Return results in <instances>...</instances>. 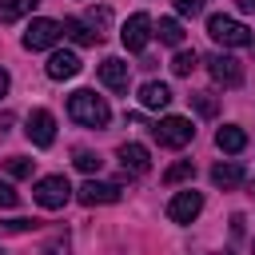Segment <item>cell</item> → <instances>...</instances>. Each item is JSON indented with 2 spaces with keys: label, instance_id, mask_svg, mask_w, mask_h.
<instances>
[{
  "label": "cell",
  "instance_id": "cell-27",
  "mask_svg": "<svg viewBox=\"0 0 255 255\" xmlns=\"http://www.w3.org/2000/svg\"><path fill=\"white\" fill-rule=\"evenodd\" d=\"M108 20H112V12H108V8H96V12H88V20H84V24L96 32V28H108Z\"/></svg>",
  "mask_w": 255,
  "mask_h": 255
},
{
  "label": "cell",
  "instance_id": "cell-33",
  "mask_svg": "<svg viewBox=\"0 0 255 255\" xmlns=\"http://www.w3.org/2000/svg\"><path fill=\"white\" fill-rule=\"evenodd\" d=\"M251 195H255V183H251Z\"/></svg>",
  "mask_w": 255,
  "mask_h": 255
},
{
  "label": "cell",
  "instance_id": "cell-11",
  "mask_svg": "<svg viewBox=\"0 0 255 255\" xmlns=\"http://www.w3.org/2000/svg\"><path fill=\"white\" fill-rule=\"evenodd\" d=\"M120 167L128 171V175H143L147 167H151V155H147V147L143 143H120Z\"/></svg>",
  "mask_w": 255,
  "mask_h": 255
},
{
  "label": "cell",
  "instance_id": "cell-2",
  "mask_svg": "<svg viewBox=\"0 0 255 255\" xmlns=\"http://www.w3.org/2000/svg\"><path fill=\"white\" fill-rule=\"evenodd\" d=\"M207 36H211L215 44H223V48H247V44H251L247 24H239V20L223 16V12H215V16L207 20Z\"/></svg>",
  "mask_w": 255,
  "mask_h": 255
},
{
  "label": "cell",
  "instance_id": "cell-4",
  "mask_svg": "<svg viewBox=\"0 0 255 255\" xmlns=\"http://www.w3.org/2000/svg\"><path fill=\"white\" fill-rule=\"evenodd\" d=\"M151 135L159 139V147H183V143H191L195 128H191V120H183V116H163V120L151 128Z\"/></svg>",
  "mask_w": 255,
  "mask_h": 255
},
{
  "label": "cell",
  "instance_id": "cell-1",
  "mask_svg": "<svg viewBox=\"0 0 255 255\" xmlns=\"http://www.w3.org/2000/svg\"><path fill=\"white\" fill-rule=\"evenodd\" d=\"M68 116H72L76 124H84V128H104V124L112 120V108H108V100L96 96L92 88H80V92L68 96Z\"/></svg>",
  "mask_w": 255,
  "mask_h": 255
},
{
  "label": "cell",
  "instance_id": "cell-20",
  "mask_svg": "<svg viewBox=\"0 0 255 255\" xmlns=\"http://www.w3.org/2000/svg\"><path fill=\"white\" fill-rule=\"evenodd\" d=\"M191 175H195V163L191 159H179V163H171L163 171V183H179V179H191Z\"/></svg>",
  "mask_w": 255,
  "mask_h": 255
},
{
  "label": "cell",
  "instance_id": "cell-5",
  "mask_svg": "<svg viewBox=\"0 0 255 255\" xmlns=\"http://www.w3.org/2000/svg\"><path fill=\"white\" fill-rule=\"evenodd\" d=\"M84 207H104V203H120V183H104V179H84L76 191H72Z\"/></svg>",
  "mask_w": 255,
  "mask_h": 255
},
{
  "label": "cell",
  "instance_id": "cell-19",
  "mask_svg": "<svg viewBox=\"0 0 255 255\" xmlns=\"http://www.w3.org/2000/svg\"><path fill=\"white\" fill-rule=\"evenodd\" d=\"M36 4H40V0H0V24H12V20H20V16H28Z\"/></svg>",
  "mask_w": 255,
  "mask_h": 255
},
{
  "label": "cell",
  "instance_id": "cell-10",
  "mask_svg": "<svg viewBox=\"0 0 255 255\" xmlns=\"http://www.w3.org/2000/svg\"><path fill=\"white\" fill-rule=\"evenodd\" d=\"M199 211H203V195H199V191H191V187H187V191H179V195L167 203V219H171V223H191Z\"/></svg>",
  "mask_w": 255,
  "mask_h": 255
},
{
  "label": "cell",
  "instance_id": "cell-18",
  "mask_svg": "<svg viewBox=\"0 0 255 255\" xmlns=\"http://www.w3.org/2000/svg\"><path fill=\"white\" fill-rule=\"evenodd\" d=\"M151 36H159V40L171 44V48L183 44V28H179V20H171V16H163L159 24H151Z\"/></svg>",
  "mask_w": 255,
  "mask_h": 255
},
{
  "label": "cell",
  "instance_id": "cell-23",
  "mask_svg": "<svg viewBox=\"0 0 255 255\" xmlns=\"http://www.w3.org/2000/svg\"><path fill=\"white\" fill-rule=\"evenodd\" d=\"M72 163H76V167H80V171H88V175H92V171H100V163H104V159H100V155H96V151H88V147H80V151H76V159H72Z\"/></svg>",
  "mask_w": 255,
  "mask_h": 255
},
{
  "label": "cell",
  "instance_id": "cell-6",
  "mask_svg": "<svg viewBox=\"0 0 255 255\" xmlns=\"http://www.w3.org/2000/svg\"><path fill=\"white\" fill-rule=\"evenodd\" d=\"M147 40H151V16H147V12L128 16V20H124V28H120V44H124L128 52H143V48H147Z\"/></svg>",
  "mask_w": 255,
  "mask_h": 255
},
{
  "label": "cell",
  "instance_id": "cell-29",
  "mask_svg": "<svg viewBox=\"0 0 255 255\" xmlns=\"http://www.w3.org/2000/svg\"><path fill=\"white\" fill-rule=\"evenodd\" d=\"M44 255H68V243H64V239H52V243L44 247Z\"/></svg>",
  "mask_w": 255,
  "mask_h": 255
},
{
  "label": "cell",
  "instance_id": "cell-28",
  "mask_svg": "<svg viewBox=\"0 0 255 255\" xmlns=\"http://www.w3.org/2000/svg\"><path fill=\"white\" fill-rule=\"evenodd\" d=\"M171 4H175L179 16H199L203 12V0H171Z\"/></svg>",
  "mask_w": 255,
  "mask_h": 255
},
{
  "label": "cell",
  "instance_id": "cell-14",
  "mask_svg": "<svg viewBox=\"0 0 255 255\" xmlns=\"http://www.w3.org/2000/svg\"><path fill=\"white\" fill-rule=\"evenodd\" d=\"M215 147H219V151H227V155H239V151L247 147V131H243V128H235V124H227V128H219V131H215Z\"/></svg>",
  "mask_w": 255,
  "mask_h": 255
},
{
  "label": "cell",
  "instance_id": "cell-21",
  "mask_svg": "<svg viewBox=\"0 0 255 255\" xmlns=\"http://www.w3.org/2000/svg\"><path fill=\"white\" fill-rule=\"evenodd\" d=\"M195 64H199V56H195V52H175L171 72H175V76H191V72H195Z\"/></svg>",
  "mask_w": 255,
  "mask_h": 255
},
{
  "label": "cell",
  "instance_id": "cell-8",
  "mask_svg": "<svg viewBox=\"0 0 255 255\" xmlns=\"http://www.w3.org/2000/svg\"><path fill=\"white\" fill-rule=\"evenodd\" d=\"M60 36H64V28H60L56 20L36 16V20L28 24V32H24V48H28V52H40V48H52Z\"/></svg>",
  "mask_w": 255,
  "mask_h": 255
},
{
  "label": "cell",
  "instance_id": "cell-22",
  "mask_svg": "<svg viewBox=\"0 0 255 255\" xmlns=\"http://www.w3.org/2000/svg\"><path fill=\"white\" fill-rule=\"evenodd\" d=\"M191 104H195V112H199V116H215V112H219V100H215L211 92H195V96H191Z\"/></svg>",
  "mask_w": 255,
  "mask_h": 255
},
{
  "label": "cell",
  "instance_id": "cell-17",
  "mask_svg": "<svg viewBox=\"0 0 255 255\" xmlns=\"http://www.w3.org/2000/svg\"><path fill=\"white\" fill-rule=\"evenodd\" d=\"M60 28H64V36H68L72 44H84V48H92V44H100V40H104V36H100V32H92L84 20H64Z\"/></svg>",
  "mask_w": 255,
  "mask_h": 255
},
{
  "label": "cell",
  "instance_id": "cell-26",
  "mask_svg": "<svg viewBox=\"0 0 255 255\" xmlns=\"http://www.w3.org/2000/svg\"><path fill=\"white\" fill-rule=\"evenodd\" d=\"M16 203H20V191L8 179H0V207H16Z\"/></svg>",
  "mask_w": 255,
  "mask_h": 255
},
{
  "label": "cell",
  "instance_id": "cell-32",
  "mask_svg": "<svg viewBox=\"0 0 255 255\" xmlns=\"http://www.w3.org/2000/svg\"><path fill=\"white\" fill-rule=\"evenodd\" d=\"M239 8L243 12H255V0H239Z\"/></svg>",
  "mask_w": 255,
  "mask_h": 255
},
{
  "label": "cell",
  "instance_id": "cell-25",
  "mask_svg": "<svg viewBox=\"0 0 255 255\" xmlns=\"http://www.w3.org/2000/svg\"><path fill=\"white\" fill-rule=\"evenodd\" d=\"M40 219H0V231H36Z\"/></svg>",
  "mask_w": 255,
  "mask_h": 255
},
{
  "label": "cell",
  "instance_id": "cell-16",
  "mask_svg": "<svg viewBox=\"0 0 255 255\" xmlns=\"http://www.w3.org/2000/svg\"><path fill=\"white\" fill-rule=\"evenodd\" d=\"M211 183L223 187V191H227V187H239V183H243V163H235V159H231V163H215V167H211Z\"/></svg>",
  "mask_w": 255,
  "mask_h": 255
},
{
  "label": "cell",
  "instance_id": "cell-7",
  "mask_svg": "<svg viewBox=\"0 0 255 255\" xmlns=\"http://www.w3.org/2000/svg\"><path fill=\"white\" fill-rule=\"evenodd\" d=\"M207 72H211V80L223 84V88H239V84H243V64H239L235 56H227V52H211V56H207Z\"/></svg>",
  "mask_w": 255,
  "mask_h": 255
},
{
  "label": "cell",
  "instance_id": "cell-3",
  "mask_svg": "<svg viewBox=\"0 0 255 255\" xmlns=\"http://www.w3.org/2000/svg\"><path fill=\"white\" fill-rule=\"evenodd\" d=\"M32 199H36L40 207L56 211V207H64V203L72 199V183H68L64 175H44V179H36V187H32Z\"/></svg>",
  "mask_w": 255,
  "mask_h": 255
},
{
  "label": "cell",
  "instance_id": "cell-12",
  "mask_svg": "<svg viewBox=\"0 0 255 255\" xmlns=\"http://www.w3.org/2000/svg\"><path fill=\"white\" fill-rule=\"evenodd\" d=\"M100 84H108L112 92H128V64L120 56H108L100 64Z\"/></svg>",
  "mask_w": 255,
  "mask_h": 255
},
{
  "label": "cell",
  "instance_id": "cell-24",
  "mask_svg": "<svg viewBox=\"0 0 255 255\" xmlns=\"http://www.w3.org/2000/svg\"><path fill=\"white\" fill-rule=\"evenodd\" d=\"M8 175H16V179L32 175V159H24V155H12V159H8Z\"/></svg>",
  "mask_w": 255,
  "mask_h": 255
},
{
  "label": "cell",
  "instance_id": "cell-31",
  "mask_svg": "<svg viewBox=\"0 0 255 255\" xmlns=\"http://www.w3.org/2000/svg\"><path fill=\"white\" fill-rule=\"evenodd\" d=\"M4 92H8V72L0 68V96H4Z\"/></svg>",
  "mask_w": 255,
  "mask_h": 255
},
{
  "label": "cell",
  "instance_id": "cell-15",
  "mask_svg": "<svg viewBox=\"0 0 255 255\" xmlns=\"http://www.w3.org/2000/svg\"><path fill=\"white\" fill-rule=\"evenodd\" d=\"M139 104L151 108V112H155V108H167V104H171V88L159 84V80H147V84L139 88Z\"/></svg>",
  "mask_w": 255,
  "mask_h": 255
},
{
  "label": "cell",
  "instance_id": "cell-34",
  "mask_svg": "<svg viewBox=\"0 0 255 255\" xmlns=\"http://www.w3.org/2000/svg\"><path fill=\"white\" fill-rule=\"evenodd\" d=\"M0 255H4V251H0Z\"/></svg>",
  "mask_w": 255,
  "mask_h": 255
},
{
  "label": "cell",
  "instance_id": "cell-13",
  "mask_svg": "<svg viewBox=\"0 0 255 255\" xmlns=\"http://www.w3.org/2000/svg\"><path fill=\"white\" fill-rule=\"evenodd\" d=\"M80 72V56L76 52H52L48 56V76L52 80H72Z\"/></svg>",
  "mask_w": 255,
  "mask_h": 255
},
{
  "label": "cell",
  "instance_id": "cell-9",
  "mask_svg": "<svg viewBox=\"0 0 255 255\" xmlns=\"http://www.w3.org/2000/svg\"><path fill=\"white\" fill-rule=\"evenodd\" d=\"M24 131H28V139H32L36 147H52V143H56V116H52L48 108H36V112L28 116V124H24Z\"/></svg>",
  "mask_w": 255,
  "mask_h": 255
},
{
  "label": "cell",
  "instance_id": "cell-30",
  "mask_svg": "<svg viewBox=\"0 0 255 255\" xmlns=\"http://www.w3.org/2000/svg\"><path fill=\"white\" fill-rule=\"evenodd\" d=\"M8 128H12V112H0V135H4Z\"/></svg>",
  "mask_w": 255,
  "mask_h": 255
}]
</instances>
